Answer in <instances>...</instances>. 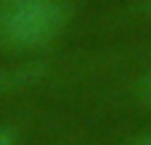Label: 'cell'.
<instances>
[{
  "label": "cell",
  "instance_id": "cell-1",
  "mask_svg": "<svg viewBox=\"0 0 151 145\" xmlns=\"http://www.w3.org/2000/svg\"><path fill=\"white\" fill-rule=\"evenodd\" d=\"M72 16L69 0H0V50L35 58L66 34Z\"/></svg>",
  "mask_w": 151,
  "mask_h": 145
},
{
  "label": "cell",
  "instance_id": "cell-2",
  "mask_svg": "<svg viewBox=\"0 0 151 145\" xmlns=\"http://www.w3.org/2000/svg\"><path fill=\"white\" fill-rule=\"evenodd\" d=\"M50 61L48 58H21L13 63L0 66V98L16 95L21 90L37 87L48 79Z\"/></svg>",
  "mask_w": 151,
  "mask_h": 145
},
{
  "label": "cell",
  "instance_id": "cell-3",
  "mask_svg": "<svg viewBox=\"0 0 151 145\" xmlns=\"http://www.w3.org/2000/svg\"><path fill=\"white\" fill-rule=\"evenodd\" d=\"M135 100H138L146 111H151V69L146 74H141L138 82H135Z\"/></svg>",
  "mask_w": 151,
  "mask_h": 145
},
{
  "label": "cell",
  "instance_id": "cell-4",
  "mask_svg": "<svg viewBox=\"0 0 151 145\" xmlns=\"http://www.w3.org/2000/svg\"><path fill=\"white\" fill-rule=\"evenodd\" d=\"M0 145H19V132L11 124H0Z\"/></svg>",
  "mask_w": 151,
  "mask_h": 145
},
{
  "label": "cell",
  "instance_id": "cell-5",
  "mask_svg": "<svg viewBox=\"0 0 151 145\" xmlns=\"http://www.w3.org/2000/svg\"><path fill=\"white\" fill-rule=\"evenodd\" d=\"M130 145H151V132H146V135H138V137H133V140H130Z\"/></svg>",
  "mask_w": 151,
  "mask_h": 145
},
{
  "label": "cell",
  "instance_id": "cell-6",
  "mask_svg": "<svg viewBox=\"0 0 151 145\" xmlns=\"http://www.w3.org/2000/svg\"><path fill=\"white\" fill-rule=\"evenodd\" d=\"M141 11H143V13H149V16H151V0H143V3H141Z\"/></svg>",
  "mask_w": 151,
  "mask_h": 145
}]
</instances>
